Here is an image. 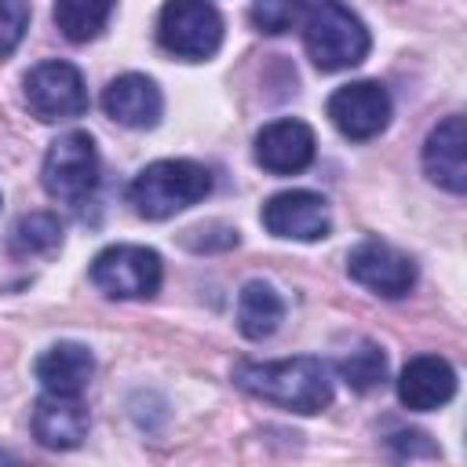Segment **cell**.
Instances as JSON below:
<instances>
[{
	"label": "cell",
	"instance_id": "obj_18",
	"mask_svg": "<svg viewBox=\"0 0 467 467\" xmlns=\"http://www.w3.org/2000/svg\"><path fill=\"white\" fill-rule=\"evenodd\" d=\"M113 7L117 0H55V26L62 29L66 40L84 44L106 29Z\"/></svg>",
	"mask_w": 467,
	"mask_h": 467
},
{
	"label": "cell",
	"instance_id": "obj_10",
	"mask_svg": "<svg viewBox=\"0 0 467 467\" xmlns=\"http://www.w3.org/2000/svg\"><path fill=\"white\" fill-rule=\"evenodd\" d=\"M259 219H263V226L274 237H285V241H321L332 230L328 204L314 190H285V193H274L263 204Z\"/></svg>",
	"mask_w": 467,
	"mask_h": 467
},
{
	"label": "cell",
	"instance_id": "obj_4",
	"mask_svg": "<svg viewBox=\"0 0 467 467\" xmlns=\"http://www.w3.org/2000/svg\"><path fill=\"white\" fill-rule=\"evenodd\" d=\"M157 40L175 58H212L223 44V15L208 0H168L157 15Z\"/></svg>",
	"mask_w": 467,
	"mask_h": 467
},
{
	"label": "cell",
	"instance_id": "obj_12",
	"mask_svg": "<svg viewBox=\"0 0 467 467\" xmlns=\"http://www.w3.org/2000/svg\"><path fill=\"white\" fill-rule=\"evenodd\" d=\"M102 109L106 117H113L117 124L124 128H135V131H146V128H157L161 113H164V95L161 88L142 77V73H124V77H113L102 91Z\"/></svg>",
	"mask_w": 467,
	"mask_h": 467
},
{
	"label": "cell",
	"instance_id": "obj_9",
	"mask_svg": "<svg viewBox=\"0 0 467 467\" xmlns=\"http://www.w3.org/2000/svg\"><path fill=\"white\" fill-rule=\"evenodd\" d=\"M347 274L361 288H368L376 296H387V299H398L416 285V263L405 252H398L394 244L379 241V237H365L350 248Z\"/></svg>",
	"mask_w": 467,
	"mask_h": 467
},
{
	"label": "cell",
	"instance_id": "obj_6",
	"mask_svg": "<svg viewBox=\"0 0 467 467\" xmlns=\"http://www.w3.org/2000/svg\"><path fill=\"white\" fill-rule=\"evenodd\" d=\"M161 255L146 244H109L91 259V281L109 299H146L161 288Z\"/></svg>",
	"mask_w": 467,
	"mask_h": 467
},
{
	"label": "cell",
	"instance_id": "obj_19",
	"mask_svg": "<svg viewBox=\"0 0 467 467\" xmlns=\"http://www.w3.org/2000/svg\"><path fill=\"white\" fill-rule=\"evenodd\" d=\"M7 248L15 255H22V259H29V255H51V252L62 248V226L47 212H29V215H22L11 226Z\"/></svg>",
	"mask_w": 467,
	"mask_h": 467
},
{
	"label": "cell",
	"instance_id": "obj_2",
	"mask_svg": "<svg viewBox=\"0 0 467 467\" xmlns=\"http://www.w3.org/2000/svg\"><path fill=\"white\" fill-rule=\"evenodd\" d=\"M303 44H306L310 62L321 73H339V69L365 62L372 36H368L365 22L339 0H306Z\"/></svg>",
	"mask_w": 467,
	"mask_h": 467
},
{
	"label": "cell",
	"instance_id": "obj_11",
	"mask_svg": "<svg viewBox=\"0 0 467 467\" xmlns=\"http://www.w3.org/2000/svg\"><path fill=\"white\" fill-rule=\"evenodd\" d=\"M314 128L296 120V117H281L263 124V131L255 135V164L266 168L270 175H296L314 161Z\"/></svg>",
	"mask_w": 467,
	"mask_h": 467
},
{
	"label": "cell",
	"instance_id": "obj_22",
	"mask_svg": "<svg viewBox=\"0 0 467 467\" xmlns=\"http://www.w3.org/2000/svg\"><path fill=\"white\" fill-rule=\"evenodd\" d=\"M29 26V7L26 0H0V58L11 55Z\"/></svg>",
	"mask_w": 467,
	"mask_h": 467
},
{
	"label": "cell",
	"instance_id": "obj_3",
	"mask_svg": "<svg viewBox=\"0 0 467 467\" xmlns=\"http://www.w3.org/2000/svg\"><path fill=\"white\" fill-rule=\"evenodd\" d=\"M208 193H212V171L186 157L153 161L128 186V201H131L135 215H142V219H168V215L204 201Z\"/></svg>",
	"mask_w": 467,
	"mask_h": 467
},
{
	"label": "cell",
	"instance_id": "obj_20",
	"mask_svg": "<svg viewBox=\"0 0 467 467\" xmlns=\"http://www.w3.org/2000/svg\"><path fill=\"white\" fill-rule=\"evenodd\" d=\"M339 379L350 390H372L387 379V354L376 343H358L350 354L339 358Z\"/></svg>",
	"mask_w": 467,
	"mask_h": 467
},
{
	"label": "cell",
	"instance_id": "obj_8",
	"mask_svg": "<svg viewBox=\"0 0 467 467\" xmlns=\"http://www.w3.org/2000/svg\"><path fill=\"white\" fill-rule=\"evenodd\" d=\"M325 109H328V120L336 124V131L354 142L376 139L390 124V95L376 80H354V84L336 88L328 95Z\"/></svg>",
	"mask_w": 467,
	"mask_h": 467
},
{
	"label": "cell",
	"instance_id": "obj_15",
	"mask_svg": "<svg viewBox=\"0 0 467 467\" xmlns=\"http://www.w3.org/2000/svg\"><path fill=\"white\" fill-rule=\"evenodd\" d=\"M33 434L44 449H77L88 438V409L77 394L44 390L33 405Z\"/></svg>",
	"mask_w": 467,
	"mask_h": 467
},
{
	"label": "cell",
	"instance_id": "obj_17",
	"mask_svg": "<svg viewBox=\"0 0 467 467\" xmlns=\"http://www.w3.org/2000/svg\"><path fill=\"white\" fill-rule=\"evenodd\" d=\"M285 321V299L266 281H248L237 296V328L244 339H266Z\"/></svg>",
	"mask_w": 467,
	"mask_h": 467
},
{
	"label": "cell",
	"instance_id": "obj_5",
	"mask_svg": "<svg viewBox=\"0 0 467 467\" xmlns=\"http://www.w3.org/2000/svg\"><path fill=\"white\" fill-rule=\"evenodd\" d=\"M40 182L44 190L62 201V204H80L95 193L99 182V153H95V139L88 131H66L58 135L47 153H44V168H40Z\"/></svg>",
	"mask_w": 467,
	"mask_h": 467
},
{
	"label": "cell",
	"instance_id": "obj_16",
	"mask_svg": "<svg viewBox=\"0 0 467 467\" xmlns=\"http://www.w3.org/2000/svg\"><path fill=\"white\" fill-rule=\"evenodd\" d=\"M36 379L44 390L51 394H80L88 383H91V372H95V358L84 343H73V339H62L55 347H47L36 365H33Z\"/></svg>",
	"mask_w": 467,
	"mask_h": 467
},
{
	"label": "cell",
	"instance_id": "obj_7",
	"mask_svg": "<svg viewBox=\"0 0 467 467\" xmlns=\"http://www.w3.org/2000/svg\"><path fill=\"white\" fill-rule=\"evenodd\" d=\"M26 106L36 120L44 124H58V120H73L88 109V88L77 66L51 58L40 62L26 73Z\"/></svg>",
	"mask_w": 467,
	"mask_h": 467
},
{
	"label": "cell",
	"instance_id": "obj_21",
	"mask_svg": "<svg viewBox=\"0 0 467 467\" xmlns=\"http://www.w3.org/2000/svg\"><path fill=\"white\" fill-rule=\"evenodd\" d=\"M306 11V0H252V22L263 33L292 29Z\"/></svg>",
	"mask_w": 467,
	"mask_h": 467
},
{
	"label": "cell",
	"instance_id": "obj_14",
	"mask_svg": "<svg viewBox=\"0 0 467 467\" xmlns=\"http://www.w3.org/2000/svg\"><path fill=\"white\" fill-rule=\"evenodd\" d=\"M456 394V372L445 358L438 354H420L412 358L401 376H398V398L405 409L412 412H431V409H441L449 405Z\"/></svg>",
	"mask_w": 467,
	"mask_h": 467
},
{
	"label": "cell",
	"instance_id": "obj_23",
	"mask_svg": "<svg viewBox=\"0 0 467 467\" xmlns=\"http://www.w3.org/2000/svg\"><path fill=\"white\" fill-rule=\"evenodd\" d=\"M0 460H11V456H7V452H0Z\"/></svg>",
	"mask_w": 467,
	"mask_h": 467
},
{
	"label": "cell",
	"instance_id": "obj_1",
	"mask_svg": "<svg viewBox=\"0 0 467 467\" xmlns=\"http://www.w3.org/2000/svg\"><path fill=\"white\" fill-rule=\"evenodd\" d=\"M234 383L263 401L314 416L332 405V372L321 358H285V361H241Z\"/></svg>",
	"mask_w": 467,
	"mask_h": 467
},
{
	"label": "cell",
	"instance_id": "obj_13",
	"mask_svg": "<svg viewBox=\"0 0 467 467\" xmlns=\"http://www.w3.org/2000/svg\"><path fill=\"white\" fill-rule=\"evenodd\" d=\"M423 171L431 182H438L449 193L467 190V135H463V117H445L441 124L431 128L423 142Z\"/></svg>",
	"mask_w": 467,
	"mask_h": 467
}]
</instances>
